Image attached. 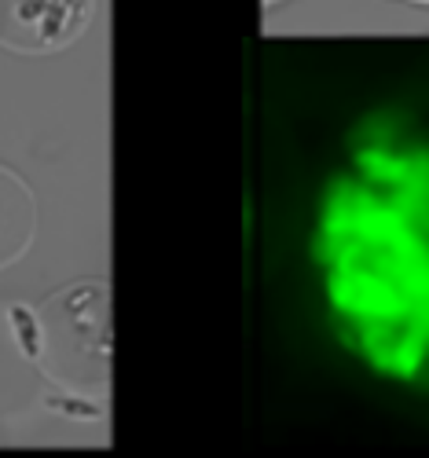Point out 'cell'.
I'll use <instances>...</instances> for the list:
<instances>
[{
	"mask_svg": "<svg viewBox=\"0 0 429 458\" xmlns=\"http://www.w3.org/2000/svg\"><path fill=\"white\" fill-rule=\"evenodd\" d=\"M96 0H0V45L45 55L73 45L92 22Z\"/></svg>",
	"mask_w": 429,
	"mask_h": 458,
	"instance_id": "1",
	"label": "cell"
}]
</instances>
